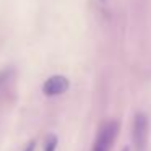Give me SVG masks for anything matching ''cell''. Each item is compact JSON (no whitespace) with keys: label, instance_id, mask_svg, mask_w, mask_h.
<instances>
[{"label":"cell","instance_id":"cell-1","mask_svg":"<svg viewBox=\"0 0 151 151\" xmlns=\"http://www.w3.org/2000/svg\"><path fill=\"white\" fill-rule=\"evenodd\" d=\"M148 130H150V124H148V117L143 112H137L133 119V128H132V138L137 151H145L148 145Z\"/></svg>","mask_w":151,"mask_h":151},{"label":"cell","instance_id":"cell-2","mask_svg":"<svg viewBox=\"0 0 151 151\" xmlns=\"http://www.w3.org/2000/svg\"><path fill=\"white\" fill-rule=\"evenodd\" d=\"M119 128H120V125H119L117 120L107 122L99 130L98 138L94 141V146H93V151H111V146L114 145L115 138H117Z\"/></svg>","mask_w":151,"mask_h":151},{"label":"cell","instance_id":"cell-3","mask_svg":"<svg viewBox=\"0 0 151 151\" xmlns=\"http://www.w3.org/2000/svg\"><path fill=\"white\" fill-rule=\"evenodd\" d=\"M70 86V81L67 76L63 75H54L50 78H47L42 85V93L49 98H54V96H59V94H63V93L68 89Z\"/></svg>","mask_w":151,"mask_h":151},{"label":"cell","instance_id":"cell-4","mask_svg":"<svg viewBox=\"0 0 151 151\" xmlns=\"http://www.w3.org/2000/svg\"><path fill=\"white\" fill-rule=\"evenodd\" d=\"M57 148V137L55 135H49L46 138V145H44V151H55Z\"/></svg>","mask_w":151,"mask_h":151},{"label":"cell","instance_id":"cell-5","mask_svg":"<svg viewBox=\"0 0 151 151\" xmlns=\"http://www.w3.org/2000/svg\"><path fill=\"white\" fill-rule=\"evenodd\" d=\"M34 148H36V141H34V140H31L29 143L26 145V148H24L23 151H34Z\"/></svg>","mask_w":151,"mask_h":151},{"label":"cell","instance_id":"cell-6","mask_svg":"<svg viewBox=\"0 0 151 151\" xmlns=\"http://www.w3.org/2000/svg\"><path fill=\"white\" fill-rule=\"evenodd\" d=\"M7 78H8V72H7V70H5V72H0V86L4 85Z\"/></svg>","mask_w":151,"mask_h":151},{"label":"cell","instance_id":"cell-7","mask_svg":"<svg viewBox=\"0 0 151 151\" xmlns=\"http://www.w3.org/2000/svg\"><path fill=\"white\" fill-rule=\"evenodd\" d=\"M122 151H130V150H128V148H124V150H122Z\"/></svg>","mask_w":151,"mask_h":151},{"label":"cell","instance_id":"cell-8","mask_svg":"<svg viewBox=\"0 0 151 151\" xmlns=\"http://www.w3.org/2000/svg\"><path fill=\"white\" fill-rule=\"evenodd\" d=\"M101 2H102V4H106V0H101Z\"/></svg>","mask_w":151,"mask_h":151}]
</instances>
